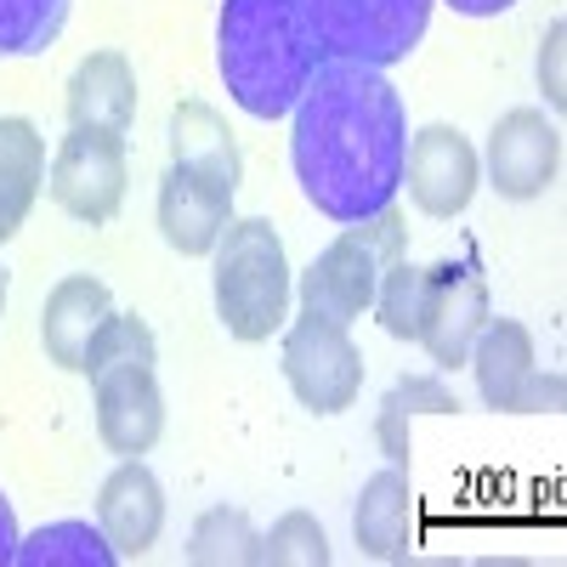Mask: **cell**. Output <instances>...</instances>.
Here are the masks:
<instances>
[{"instance_id":"18","label":"cell","mask_w":567,"mask_h":567,"mask_svg":"<svg viewBox=\"0 0 567 567\" xmlns=\"http://www.w3.org/2000/svg\"><path fill=\"white\" fill-rule=\"evenodd\" d=\"M69 125H91V131H131L136 120V69L125 63V52H91L80 58V69L69 74Z\"/></svg>"},{"instance_id":"17","label":"cell","mask_w":567,"mask_h":567,"mask_svg":"<svg viewBox=\"0 0 567 567\" xmlns=\"http://www.w3.org/2000/svg\"><path fill=\"white\" fill-rule=\"evenodd\" d=\"M171 165L227 187V194H239V182H245L239 142H233L227 120L210 103H199V97L176 103V114H171Z\"/></svg>"},{"instance_id":"6","label":"cell","mask_w":567,"mask_h":567,"mask_svg":"<svg viewBox=\"0 0 567 567\" xmlns=\"http://www.w3.org/2000/svg\"><path fill=\"white\" fill-rule=\"evenodd\" d=\"M278 369L290 392L301 398V409L312 414H347L363 392V352L347 336V323L301 312L290 329H284V352Z\"/></svg>"},{"instance_id":"30","label":"cell","mask_w":567,"mask_h":567,"mask_svg":"<svg viewBox=\"0 0 567 567\" xmlns=\"http://www.w3.org/2000/svg\"><path fill=\"white\" fill-rule=\"evenodd\" d=\"M0 312H7V267H0Z\"/></svg>"},{"instance_id":"27","label":"cell","mask_w":567,"mask_h":567,"mask_svg":"<svg viewBox=\"0 0 567 567\" xmlns=\"http://www.w3.org/2000/svg\"><path fill=\"white\" fill-rule=\"evenodd\" d=\"M561 45H567V23L556 18L545 29V45H539V91H545V103L561 109L567 103V80H561Z\"/></svg>"},{"instance_id":"15","label":"cell","mask_w":567,"mask_h":567,"mask_svg":"<svg viewBox=\"0 0 567 567\" xmlns=\"http://www.w3.org/2000/svg\"><path fill=\"white\" fill-rule=\"evenodd\" d=\"M465 369L477 374V398L499 414H523V392L534 381V329L516 318H488L471 341Z\"/></svg>"},{"instance_id":"29","label":"cell","mask_w":567,"mask_h":567,"mask_svg":"<svg viewBox=\"0 0 567 567\" xmlns=\"http://www.w3.org/2000/svg\"><path fill=\"white\" fill-rule=\"evenodd\" d=\"M449 7H454L460 18H499V12L516 7V0H449Z\"/></svg>"},{"instance_id":"7","label":"cell","mask_w":567,"mask_h":567,"mask_svg":"<svg viewBox=\"0 0 567 567\" xmlns=\"http://www.w3.org/2000/svg\"><path fill=\"white\" fill-rule=\"evenodd\" d=\"M125 182H131V159H125V136L120 131H91V125H69V136L58 142L45 187L63 216L85 221V227H109L125 205Z\"/></svg>"},{"instance_id":"14","label":"cell","mask_w":567,"mask_h":567,"mask_svg":"<svg viewBox=\"0 0 567 567\" xmlns=\"http://www.w3.org/2000/svg\"><path fill=\"white\" fill-rule=\"evenodd\" d=\"M233 221V194L194 171H165L159 182V233L176 256H210Z\"/></svg>"},{"instance_id":"13","label":"cell","mask_w":567,"mask_h":567,"mask_svg":"<svg viewBox=\"0 0 567 567\" xmlns=\"http://www.w3.org/2000/svg\"><path fill=\"white\" fill-rule=\"evenodd\" d=\"M352 539L363 561H403L420 545V499L403 465H386L363 483L352 505Z\"/></svg>"},{"instance_id":"16","label":"cell","mask_w":567,"mask_h":567,"mask_svg":"<svg viewBox=\"0 0 567 567\" xmlns=\"http://www.w3.org/2000/svg\"><path fill=\"white\" fill-rule=\"evenodd\" d=\"M114 312V296L103 278L91 272H69L52 296H45L40 307V341H45V358H52L58 369H74L85 363V347L91 336H97V323Z\"/></svg>"},{"instance_id":"9","label":"cell","mask_w":567,"mask_h":567,"mask_svg":"<svg viewBox=\"0 0 567 567\" xmlns=\"http://www.w3.org/2000/svg\"><path fill=\"white\" fill-rule=\"evenodd\" d=\"M477 182H483V159L477 148L465 142V131L454 125H425L409 136V154H403V187H409V199L420 216H432V221H454L471 194H477Z\"/></svg>"},{"instance_id":"5","label":"cell","mask_w":567,"mask_h":567,"mask_svg":"<svg viewBox=\"0 0 567 567\" xmlns=\"http://www.w3.org/2000/svg\"><path fill=\"white\" fill-rule=\"evenodd\" d=\"M312 23L323 58L392 69L425 40L437 0H296Z\"/></svg>"},{"instance_id":"28","label":"cell","mask_w":567,"mask_h":567,"mask_svg":"<svg viewBox=\"0 0 567 567\" xmlns=\"http://www.w3.org/2000/svg\"><path fill=\"white\" fill-rule=\"evenodd\" d=\"M18 556V516H12V499L0 494V567Z\"/></svg>"},{"instance_id":"3","label":"cell","mask_w":567,"mask_h":567,"mask_svg":"<svg viewBox=\"0 0 567 567\" xmlns=\"http://www.w3.org/2000/svg\"><path fill=\"white\" fill-rule=\"evenodd\" d=\"M210 261H216L210 290H216L221 329L245 347L272 341L284 318H290V256H284V239L272 233V221L233 216Z\"/></svg>"},{"instance_id":"23","label":"cell","mask_w":567,"mask_h":567,"mask_svg":"<svg viewBox=\"0 0 567 567\" xmlns=\"http://www.w3.org/2000/svg\"><path fill=\"white\" fill-rule=\"evenodd\" d=\"M154 363H159L154 329L142 323L136 312H109L97 323V336H91V347H85L80 374H85V381H97V374H109V369H154Z\"/></svg>"},{"instance_id":"8","label":"cell","mask_w":567,"mask_h":567,"mask_svg":"<svg viewBox=\"0 0 567 567\" xmlns=\"http://www.w3.org/2000/svg\"><path fill=\"white\" fill-rule=\"evenodd\" d=\"M488 284L477 261H437L425 267L420 284V312H414V347H425L437 369H465L471 341L488 323Z\"/></svg>"},{"instance_id":"24","label":"cell","mask_w":567,"mask_h":567,"mask_svg":"<svg viewBox=\"0 0 567 567\" xmlns=\"http://www.w3.org/2000/svg\"><path fill=\"white\" fill-rule=\"evenodd\" d=\"M69 23V0H0V58H40Z\"/></svg>"},{"instance_id":"10","label":"cell","mask_w":567,"mask_h":567,"mask_svg":"<svg viewBox=\"0 0 567 567\" xmlns=\"http://www.w3.org/2000/svg\"><path fill=\"white\" fill-rule=\"evenodd\" d=\"M488 187L499 199H539L561 171V131L539 109H511L488 131V154H483Z\"/></svg>"},{"instance_id":"22","label":"cell","mask_w":567,"mask_h":567,"mask_svg":"<svg viewBox=\"0 0 567 567\" xmlns=\"http://www.w3.org/2000/svg\"><path fill=\"white\" fill-rule=\"evenodd\" d=\"M18 567H114V545L103 539V528H91V523H45L40 534L18 539Z\"/></svg>"},{"instance_id":"20","label":"cell","mask_w":567,"mask_h":567,"mask_svg":"<svg viewBox=\"0 0 567 567\" xmlns=\"http://www.w3.org/2000/svg\"><path fill=\"white\" fill-rule=\"evenodd\" d=\"M460 398L437 381V374H403V381L374 409V437H381L392 465H409V420L414 414H454Z\"/></svg>"},{"instance_id":"19","label":"cell","mask_w":567,"mask_h":567,"mask_svg":"<svg viewBox=\"0 0 567 567\" xmlns=\"http://www.w3.org/2000/svg\"><path fill=\"white\" fill-rule=\"evenodd\" d=\"M40 187H45V136L34 120L7 114L0 120V245L18 239Z\"/></svg>"},{"instance_id":"1","label":"cell","mask_w":567,"mask_h":567,"mask_svg":"<svg viewBox=\"0 0 567 567\" xmlns=\"http://www.w3.org/2000/svg\"><path fill=\"white\" fill-rule=\"evenodd\" d=\"M290 165L301 194L329 221H363L398 205L403 154H409V109L386 69L323 58L290 109Z\"/></svg>"},{"instance_id":"26","label":"cell","mask_w":567,"mask_h":567,"mask_svg":"<svg viewBox=\"0 0 567 567\" xmlns=\"http://www.w3.org/2000/svg\"><path fill=\"white\" fill-rule=\"evenodd\" d=\"M420 284H425V267H414L409 256L392 261L381 272V290H374V318H381V329L392 341H414V312H420Z\"/></svg>"},{"instance_id":"21","label":"cell","mask_w":567,"mask_h":567,"mask_svg":"<svg viewBox=\"0 0 567 567\" xmlns=\"http://www.w3.org/2000/svg\"><path fill=\"white\" fill-rule=\"evenodd\" d=\"M187 561L194 567H250V561H261V534L250 523V511L210 505L194 523V534H187Z\"/></svg>"},{"instance_id":"11","label":"cell","mask_w":567,"mask_h":567,"mask_svg":"<svg viewBox=\"0 0 567 567\" xmlns=\"http://www.w3.org/2000/svg\"><path fill=\"white\" fill-rule=\"evenodd\" d=\"M97 528L120 561H142L165 534V488L142 460H120L97 488Z\"/></svg>"},{"instance_id":"4","label":"cell","mask_w":567,"mask_h":567,"mask_svg":"<svg viewBox=\"0 0 567 567\" xmlns=\"http://www.w3.org/2000/svg\"><path fill=\"white\" fill-rule=\"evenodd\" d=\"M403 256H409V227L398 205L341 227V239H329L301 272V312L336 318V323L363 318L374 307V290H381V272Z\"/></svg>"},{"instance_id":"25","label":"cell","mask_w":567,"mask_h":567,"mask_svg":"<svg viewBox=\"0 0 567 567\" xmlns=\"http://www.w3.org/2000/svg\"><path fill=\"white\" fill-rule=\"evenodd\" d=\"M261 561L267 567H329V539L318 528V516L284 511L272 534H261Z\"/></svg>"},{"instance_id":"2","label":"cell","mask_w":567,"mask_h":567,"mask_svg":"<svg viewBox=\"0 0 567 567\" xmlns=\"http://www.w3.org/2000/svg\"><path fill=\"white\" fill-rule=\"evenodd\" d=\"M216 63L227 97L250 120H284L323 63V45L296 0H221Z\"/></svg>"},{"instance_id":"12","label":"cell","mask_w":567,"mask_h":567,"mask_svg":"<svg viewBox=\"0 0 567 567\" xmlns=\"http://www.w3.org/2000/svg\"><path fill=\"white\" fill-rule=\"evenodd\" d=\"M97 392V437L120 460H142L165 432V392L154 369H109L91 381Z\"/></svg>"}]
</instances>
